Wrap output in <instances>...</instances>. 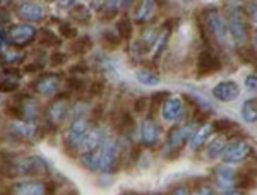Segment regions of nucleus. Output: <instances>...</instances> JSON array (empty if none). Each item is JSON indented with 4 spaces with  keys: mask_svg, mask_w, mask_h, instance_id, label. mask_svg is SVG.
Instances as JSON below:
<instances>
[{
    "mask_svg": "<svg viewBox=\"0 0 257 195\" xmlns=\"http://www.w3.org/2000/svg\"><path fill=\"white\" fill-rule=\"evenodd\" d=\"M33 86H35L36 91H38L40 94H43V96H52V94H55L60 88V77L57 76V74H45V76L36 79V82Z\"/></svg>",
    "mask_w": 257,
    "mask_h": 195,
    "instance_id": "ddd939ff",
    "label": "nucleus"
},
{
    "mask_svg": "<svg viewBox=\"0 0 257 195\" xmlns=\"http://www.w3.org/2000/svg\"><path fill=\"white\" fill-rule=\"evenodd\" d=\"M136 77H138V81L144 86H156L160 82L158 74L149 69H139L138 72H136Z\"/></svg>",
    "mask_w": 257,
    "mask_h": 195,
    "instance_id": "412c9836",
    "label": "nucleus"
},
{
    "mask_svg": "<svg viewBox=\"0 0 257 195\" xmlns=\"http://www.w3.org/2000/svg\"><path fill=\"white\" fill-rule=\"evenodd\" d=\"M202 40L208 43L209 38L216 43H225L226 40V23L216 9H206L201 18Z\"/></svg>",
    "mask_w": 257,
    "mask_h": 195,
    "instance_id": "f03ea898",
    "label": "nucleus"
},
{
    "mask_svg": "<svg viewBox=\"0 0 257 195\" xmlns=\"http://www.w3.org/2000/svg\"><path fill=\"white\" fill-rule=\"evenodd\" d=\"M12 175H45L48 173V164L38 156L19 157L11 164Z\"/></svg>",
    "mask_w": 257,
    "mask_h": 195,
    "instance_id": "20e7f679",
    "label": "nucleus"
},
{
    "mask_svg": "<svg viewBox=\"0 0 257 195\" xmlns=\"http://www.w3.org/2000/svg\"><path fill=\"white\" fill-rule=\"evenodd\" d=\"M194 195H214V190L211 188L209 185H199L196 190H194Z\"/></svg>",
    "mask_w": 257,
    "mask_h": 195,
    "instance_id": "72a5a7b5",
    "label": "nucleus"
},
{
    "mask_svg": "<svg viewBox=\"0 0 257 195\" xmlns=\"http://www.w3.org/2000/svg\"><path fill=\"white\" fill-rule=\"evenodd\" d=\"M225 14H226V28L231 40H233L235 45H238V47L242 45L243 47L248 38V24H247L245 12L238 6H226Z\"/></svg>",
    "mask_w": 257,
    "mask_h": 195,
    "instance_id": "f257e3e1",
    "label": "nucleus"
},
{
    "mask_svg": "<svg viewBox=\"0 0 257 195\" xmlns=\"http://www.w3.org/2000/svg\"><path fill=\"white\" fill-rule=\"evenodd\" d=\"M117 159H118V146L117 142H108L105 144V147L101 149L99 152V157H98V169L101 171H110V169L115 168L117 164Z\"/></svg>",
    "mask_w": 257,
    "mask_h": 195,
    "instance_id": "9d476101",
    "label": "nucleus"
},
{
    "mask_svg": "<svg viewBox=\"0 0 257 195\" xmlns=\"http://www.w3.org/2000/svg\"><path fill=\"white\" fill-rule=\"evenodd\" d=\"M18 14H19V18L24 21H40V19H43L45 12L40 4L24 2L18 6Z\"/></svg>",
    "mask_w": 257,
    "mask_h": 195,
    "instance_id": "f3484780",
    "label": "nucleus"
},
{
    "mask_svg": "<svg viewBox=\"0 0 257 195\" xmlns=\"http://www.w3.org/2000/svg\"><path fill=\"white\" fill-rule=\"evenodd\" d=\"M153 11H155V4H153V2H143V4H139V7L136 9L134 19L138 21V23H146V21L151 18Z\"/></svg>",
    "mask_w": 257,
    "mask_h": 195,
    "instance_id": "5701e85b",
    "label": "nucleus"
},
{
    "mask_svg": "<svg viewBox=\"0 0 257 195\" xmlns=\"http://www.w3.org/2000/svg\"><path fill=\"white\" fill-rule=\"evenodd\" d=\"M211 125H213V130H216L218 134H221V132L228 130V127H233V123H231L230 120H226V118H221V120H214Z\"/></svg>",
    "mask_w": 257,
    "mask_h": 195,
    "instance_id": "c756f323",
    "label": "nucleus"
},
{
    "mask_svg": "<svg viewBox=\"0 0 257 195\" xmlns=\"http://www.w3.org/2000/svg\"><path fill=\"white\" fill-rule=\"evenodd\" d=\"M139 132H141V139H143L144 146H148V147L155 146L161 135L160 125L153 118H144L143 122H141Z\"/></svg>",
    "mask_w": 257,
    "mask_h": 195,
    "instance_id": "9b49d317",
    "label": "nucleus"
},
{
    "mask_svg": "<svg viewBox=\"0 0 257 195\" xmlns=\"http://www.w3.org/2000/svg\"><path fill=\"white\" fill-rule=\"evenodd\" d=\"M247 168H250V169H252V171H248L250 175H257V156H255V157H252V161L248 163ZM245 171H247V169H245Z\"/></svg>",
    "mask_w": 257,
    "mask_h": 195,
    "instance_id": "ea45409f",
    "label": "nucleus"
},
{
    "mask_svg": "<svg viewBox=\"0 0 257 195\" xmlns=\"http://www.w3.org/2000/svg\"><path fill=\"white\" fill-rule=\"evenodd\" d=\"M103 38H105L106 43H110L111 47H117V45L120 43V38L117 35H113V33H110V31H106L105 35H103Z\"/></svg>",
    "mask_w": 257,
    "mask_h": 195,
    "instance_id": "f704fd0d",
    "label": "nucleus"
},
{
    "mask_svg": "<svg viewBox=\"0 0 257 195\" xmlns=\"http://www.w3.org/2000/svg\"><path fill=\"white\" fill-rule=\"evenodd\" d=\"M221 69V62L209 48H206L204 52L199 55L197 60V74L199 76H206V74L216 72V70Z\"/></svg>",
    "mask_w": 257,
    "mask_h": 195,
    "instance_id": "f8f14e48",
    "label": "nucleus"
},
{
    "mask_svg": "<svg viewBox=\"0 0 257 195\" xmlns=\"http://www.w3.org/2000/svg\"><path fill=\"white\" fill-rule=\"evenodd\" d=\"M245 86L250 91H257V76H254V74H252V76H248L245 79Z\"/></svg>",
    "mask_w": 257,
    "mask_h": 195,
    "instance_id": "e433bc0d",
    "label": "nucleus"
},
{
    "mask_svg": "<svg viewBox=\"0 0 257 195\" xmlns=\"http://www.w3.org/2000/svg\"><path fill=\"white\" fill-rule=\"evenodd\" d=\"M67 111H69V103H67V99H65V98L55 99V101L50 103V106H48V111H47L48 120H50L52 123H59L60 120H64V118H65Z\"/></svg>",
    "mask_w": 257,
    "mask_h": 195,
    "instance_id": "a211bd4d",
    "label": "nucleus"
},
{
    "mask_svg": "<svg viewBox=\"0 0 257 195\" xmlns=\"http://www.w3.org/2000/svg\"><path fill=\"white\" fill-rule=\"evenodd\" d=\"M36 36L35 28L30 26V24H14V26L9 30V40L14 47H26L30 45Z\"/></svg>",
    "mask_w": 257,
    "mask_h": 195,
    "instance_id": "0eeeda50",
    "label": "nucleus"
},
{
    "mask_svg": "<svg viewBox=\"0 0 257 195\" xmlns=\"http://www.w3.org/2000/svg\"><path fill=\"white\" fill-rule=\"evenodd\" d=\"M89 47H91V40L88 38V36H81V38L76 40V43H72V53L81 55V53L88 52Z\"/></svg>",
    "mask_w": 257,
    "mask_h": 195,
    "instance_id": "393cba45",
    "label": "nucleus"
},
{
    "mask_svg": "<svg viewBox=\"0 0 257 195\" xmlns=\"http://www.w3.org/2000/svg\"><path fill=\"white\" fill-rule=\"evenodd\" d=\"M18 88H19L18 81H11L9 77H7V82L2 81V91H14V89H18Z\"/></svg>",
    "mask_w": 257,
    "mask_h": 195,
    "instance_id": "c9c22d12",
    "label": "nucleus"
},
{
    "mask_svg": "<svg viewBox=\"0 0 257 195\" xmlns=\"http://www.w3.org/2000/svg\"><path fill=\"white\" fill-rule=\"evenodd\" d=\"M226 149V135H216L213 140H209L208 146H206V156L214 157L218 154H223Z\"/></svg>",
    "mask_w": 257,
    "mask_h": 195,
    "instance_id": "aec40b11",
    "label": "nucleus"
},
{
    "mask_svg": "<svg viewBox=\"0 0 257 195\" xmlns=\"http://www.w3.org/2000/svg\"><path fill=\"white\" fill-rule=\"evenodd\" d=\"M252 43H254V47L257 48V31L254 33V35H252Z\"/></svg>",
    "mask_w": 257,
    "mask_h": 195,
    "instance_id": "37998d69",
    "label": "nucleus"
},
{
    "mask_svg": "<svg viewBox=\"0 0 257 195\" xmlns=\"http://www.w3.org/2000/svg\"><path fill=\"white\" fill-rule=\"evenodd\" d=\"M117 127L122 134L131 135L132 130H134V120H132V117L128 113H122L117 120Z\"/></svg>",
    "mask_w": 257,
    "mask_h": 195,
    "instance_id": "b1692460",
    "label": "nucleus"
},
{
    "mask_svg": "<svg viewBox=\"0 0 257 195\" xmlns=\"http://www.w3.org/2000/svg\"><path fill=\"white\" fill-rule=\"evenodd\" d=\"M211 130H213V125H209V123H204V125L199 127L196 130V134H194V137L190 139V149H192V151H197L201 146H204V142L209 137Z\"/></svg>",
    "mask_w": 257,
    "mask_h": 195,
    "instance_id": "6ab92c4d",
    "label": "nucleus"
},
{
    "mask_svg": "<svg viewBox=\"0 0 257 195\" xmlns=\"http://www.w3.org/2000/svg\"><path fill=\"white\" fill-rule=\"evenodd\" d=\"M248 6V12H250V18H252V23L254 26H257V4H247Z\"/></svg>",
    "mask_w": 257,
    "mask_h": 195,
    "instance_id": "58836bf2",
    "label": "nucleus"
},
{
    "mask_svg": "<svg viewBox=\"0 0 257 195\" xmlns=\"http://www.w3.org/2000/svg\"><path fill=\"white\" fill-rule=\"evenodd\" d=\"M255 67H257V60H255Z\"/></svg>",
    "mask_w": 257,
    "mask_h": 195,
    "instance_id": "c03bdc74",
    "label": "nucleus"
},
{
    "mask_svg": "<svg viewBox=\"0 0 257 195\" xmlns=\"http://www.w3.org/2000/svg\"><path fill=\"white\" fill-rule=\"evenodd\" d=\"M242 118L247 123H255L257 122V101L254 99H247L242 106Z\"/></svg>",
    "mask_w": 257,
    "mask_h": 195,
    "instance_id": "4be33fe9",
    "label": "nucleus"
},
{
    "mask_svg": "<svg viewBox=\"0 0 257 195\" xmlns=\"http://www.w3.org/2000/svg\"><path fill=\"white\" fill-rule=\"evenodd\" d=\"M237 185L238 186H243V188H248V186H255V180H254V175H250L248 171H240L237 175Z\"/></svg>",
    "mask_w": 257,
    "mask_h": 195,
    "instance_id": "a878e982",
    "label": "nucleus"
},
{
    "mask_svg": "<svg viewBox=\"0 0 257 195\" xmlns=\"http://www.w3.org/2000/svg\"><path fill=\"white\" fill-rule=\"evenodd\" d=\"M182 111H184V105H182L180 98H168L163 101V110H161V115H163L165 120H170V122H177V120L182 118Z\"/></svg>",
    "mask_w": 257,
    "mask_h": 195,
    "instance_id": "4468645a",
    "label": "nucleus"
},
{
    "mask_svg": "<svg viewBox=\"0 0 257 195\" xmlns=\"http://www.w3.org/2000/svg\"><path fill=\"white\" fill-rule=\"evenodd\" d=\"M40 41H41V45H53V47H57V45L60 43V40L57 38L55 35H53L50 30H41L40 31Z\"/></svg>",
    "mask_w": 257,
    "mask_h": 195,
    "instance_id": "cd10ccee",
    "label": "nucleus"
},
{
    "mask_svg": "<svg viewBox=\"0 0 257 195\" xmlns=\"http://www.w3.org/2000/svg\"><path fill=\"white\" fill-rule=\"evenodd\" d=\"M50 62H52L53 65H60L65 62V55L62 52H53L52 55H50Z\"/></svg>",
    "mask_w": 257,
    "mask_h": 195,
    "instance_id": "473e14b6",
    "label": "nucleus"
},
{
    "mask_svg": "<svg viewBox=\"0 0 257 195\" xmlns=\"http://www.w3.org/2000/svg\"><path fill=\"white\" fill-rule=\"evenodd\" d=\"M252 154V146L247 140H235V142L228 144L225 152H223V161L228 164H235L243 161L245 157Z\"/></svg>",
    "mask_w": 257,
    "mask_h": 195,
    "instance_id": "423d86ee",
    "label": "nucleus"
},
{
    "mask_svg": "<svg viewBox=\"0 0 257 195\" xmlns=\"http://www.w3.org/2000/svg\"><path fill=\"white\" fill-rule=\"evenodd\" d=\"M214 183L223 190L226 188V192L228 190H233L231 186L237 183V175L231 169H228L226 166H218L214 169Z\"/></svg>",
    "mask_w": 257,
    "mask_h": 195,
    "instance_id": "dca6fc26",
    "label": "nucleus"
},
{
    "mask_svg": "<svg viewBox=\"0 0 257 195\" xmlns=\"http://www.w3.org/2000/svg\"><path fill=\"white\" fill-rule=\"evenodd\" d=\"M24 59V53L23 52H16V53H11V52H4V60L7 62V64H18Z\"/></svg>",
    "mask_w": 257,
    "mask_h": 195,
    "instance_id": "7c9ffc66",
    "label": "nucleus"
},
{
    "mask_svg": "<svg viewBox=\"0 0 257 195\" xmlns=\"http://www.w3.org/2000/svg\"><path fill=\"white\" fill-rule=\"evenodd\" d=\"M59 31H60V35L64 36V38H74V36L77 35L76 26H74L72 23H69V21H64V23L60 24Z\"/></svg>",
    "mask_w": 257,
    "mask_h": 195,
    "instance_id": "c85d7f7f",
    "label": "nucleus"
},
{
    "mask_svg": "<svg viewBox=\"0 0 257 195\" xmlns=\"http://www.w3.org/2000/svg\"><path fill=\"white\" fill-rule=\"evenodd\" d=\"M148 106H149V99L148 98H139V99H136V103H134L136 113H144Z\"/></svg>",
    "mask_w": 257,
    "mask_h": 195,
    "instance_id": "2f4dec72",
    "label": "nucleus"
},
{
    "mask_svg": "<svg viewBox=\"0 0 257 195\" xmlns=\"http://www.w3.org/2000/svg\"><path fill=\"white\" fill-rule=\"evenodd\" d=\"M117 31L118 35L122 36V38H128V36L132 35V23L128 18H122L117 23Z\"/></svg>",
    "mask_w": 257,
    "mask_h": 195,
    "instance_id": "bb28decb",
    "label": "nucleus"
},
{
    "mask_svg": "<svg viewBox=\"0 0 257 195\" xmlns=\"http://www.w3.org/2000/svg\"><path fill=\"white\" fill-rule=\"evenodd\" d=\"M172 195H192V193H190L189 190L185 188V186H182V185H180V186H177V188L173 190Z\"/></svg>",
    "mask_w": 257,
    "mask_h": 195,
    "instance_id": "a19ab883",
    "label": "nucleus"
},
{
    "mask_svg": "<svg viewBox=\"0 0 257 195\" xmlns=\"http://www.w3.org/2000/svg\"><path fill=\"white\" fill-rule=\"evenodd\" d=\"M238 93H240V89L233 81H223L213 89L214 98L219 99V101H231V99H235L238 96Z\"/></svg>",
    "mask_w": 257,
    "mask_h": 195,
    "instance_id": "2eb2a0df",
    "label": "nucleus"
},
{
    "mask_svg": "<svg viewBox=\"0 0 257 195\" xmlns=\"http://www.w3.org/2000/svg\"><path fill=\"white\" fill-rule=\"evenodd\" d=\"M89 134V122L86 118H76L70 123L67 134H65V146L67 149H77Z\"/></svg>",
    "mask_w": 257,
    "mask_h": 195,
    "instance_id": "39448f33",
    "label": "nucleus"
},
{
    "mask_svg": "<svg viewBox=\"0 0 257 195\" xmlns=\"http://www.w3.org/2000/svg\"><path fill=\"white\" fill-rule=\"evenodd\" d=\"M12 195H48V183L40 180H24L11 186Z\"/></svg>",
    "mask_w": 257,
    "mask_h": 195,
    "instance_id": "1a4fd4ad",
    "label": "nucleus"
},
{
    "mask_svg": "<svg viewBox=\"0 0 257 195\" xmlns=\"http://www.w3.org/2000/svg\"><path fill=\"white\" fill-rule=\"evenodd\" d=\"M197 128H199L197 123H194V122H189L187 125H184V127L172 128V130L168 132L167 140H165V146H163V152H165V154H167L168 151H170V154H172V156L175 154L178 149L184 146V144L187 142L189 139H192Z\"/></svg>",
    "mask_w": 257,
    "mask_h": 195,
    "instance_id": "7ed1b4c3",
    "label": "nucleus"
},
{
    "mask_svg": "<svg viewBox=\"0 0 257 195\" xmlns=\"http://www.w3.org/2000/svg\"><path fill=\"white\" fill-rule=\"evenodd\" d=\"M105 132L101 128H93V130H89V134L86 135V139L81 144L82 154H99L101 149L105 147Z\"/></svg>",
    "mask_w": 257,
    "mask_h": 195,
    "instance_id": "6e6552de",
    "label": "nucleus"
},
{
    "mask_svg": "<svg viewBox=\"0 0 257 195\" xmlns=\"http://www.w3.org/2000/svg\"><path fill=\"white\" fill-rule=\"evenodd\" d=\"M225 195H243L242 192H238V190H228Z\"/></svg>",
    "mask_w": 257,
    "mask_h": 195,
    "instance_id": "79ce46f5",
    "label": "nucleus"
},
{
    "mask_svg": "<svg viewBox=\"0 0 257 195\" xmlns=\"http://www.w3.org/2000/svg\"><path fill=\"white\" fill-rule=\"evenodd\" d=\"M103 86H105V84H103L101 81H96V82H93V84H91V88H89V89H91L89 93L93 94V96H96V94H99V93H101Z\"/></svg>",
    "mask_w": 257,
    "mask_h": 195,
    "instance_id": "4c0bfd02",
    "label": "nucleus"
}]
</instances>
